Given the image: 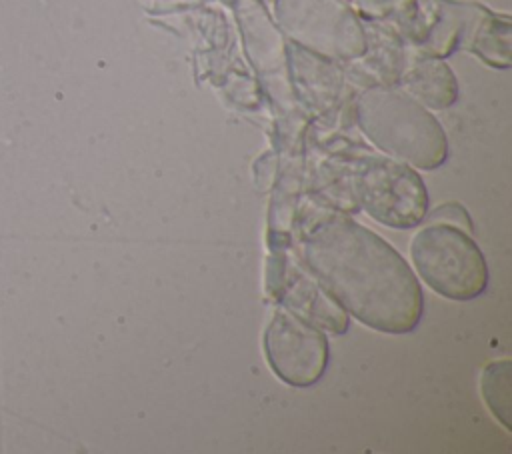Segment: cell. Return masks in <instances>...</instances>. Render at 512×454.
<instances>
[{"instance_id": "6", "label": "cell", "mask_w": 512, "mask_h": 454, "mask_svg": "<svg viewBox=\"0 0 512 454\" xmlns=\"http://www.w3.org/2000/svg\"><path fill=\"white\" fill-rule=\"evenodd\" d=\"M262 348L270 370L288 386L306 388L326 372L330 346L314 322L294 310L278 308L266 324Z\"/></svg>"}, {"instance_id": "7", "label": "cell", "mask_w": 512, "mask_h": 454, "mask_svg": "<svg viewBox=\"0 0 512 454\" xmlns=\"http://www.w3.org/2000/svg\"><path fill=\"white\" fill-rule=\"evenodd\" d=\"M286 68L292 72L294 94L312 110L330 108L342 88V70L334 60L286 42Z\"/></svg>"}, {"instance_id": "11", "label": "cell", "mask_w": 512, "mask_h": 454, "mask_svg": "<svg viewBox=\"0 0 512 454\" xmlns=\"http://www.w3.org/2000/svg\"><path fill=\"white\" fill-rule=\"evenodd\" d=\"M430 222H446V224H452V226H458L466 232H474V226H472V220H470V214L464 210V206H460L458 202H444L440 204L438 208H434L430 214H426Z\"/></svg>"}, {"instance_id": "1", "label": "cell", "mask_w": 512, "mask_h": 454, "mask_svg": "<svg viewBox=\"0 0 512 454\" xmlns=\"http://www.w3.org/2000/svg\"><path fill=\"white\" fill-rule=\"evenodd\" d=\"M316 286L346 314L384 334L412 332L424 312L416 272L380 234L348 216H328L302 240Z\"/></svg>"}, {"instance_id": "9", "label": "cell", "mask_w": 512, "mask_h": 454, "mask_svg": "<svg viewBox=\"0 0 512 454\" xmlns=\"http://www.w3.org/2000/svg\"><path fill=\"white\" fill-rule=\"evenodd\" d=\"M480 394L492 412V416L504 426V430H512L510 414H512V362L510 358L492 360L482 368L480 374Z\"/></svg>"}, {"instance_id": "10", "label": "cell", "mask_w": 512, "mask_h": 454, "mask_svg": "<svg viewBox=\"0 0 512 454\" xmlns=\"http://www.w3.org/2000/svg\"><path fill=\"white\" fill-rule=\"evenodd\" d=\"M348 2L360 18L368 20H394L408 24L416 14L418 0H344Z\"/></svg>"}, {"instance_id": "2", "label": "cell", "mask_w": 512, "mask_h": 454, "mask_svg": "<svg viewBox=\"0 0 512 454\" xmlns=\"http://www.w3.org/2000/svg\"><path fill=\"white\" fill-rule=\"evenodd\" d=\"M354 120L382 154L412 168L436 170L448 160V136L438 118L394 84L366 86L356 96Z\"/></svg>"}, {"instance_id": "3", "label": "cell", "mask_w": 512, "mask_h": 454, "mask_svg": "<svg viewBox=\"0 0 512 454\" xmlns=\"http://www.w3.org/2000/svg\"><path fill=\"white\" fill-rule=\"evenodd\" d=\"M342 172L354 204L388 228H414L428 214V190L420 174L390 156L344 158Z\"/></svg>"}, {"instance_id": "5", "label": "cell", "mask_w": 512, "mask_h": 454, "mask_svg": "<svg viewBox=\"0 0 512 454\" xmlns=\"http://www.w3.org/2000/svg\"><path fill=\"white\" fill-rule=\"evenodd\" d=\"M272 20L288 42L334 62L360 60L368 46L366 24L344 0H274Z\"/></svg>"}, {"instance_id": "8", "label": "cell", "mask_w": 512, "mask_h": 454, "mask_svg": "<svg viewBox=\"0 0 512 454\" xmlns=\"http://www.w3.org/2000/svg\"><path fill=\"white\" fill-rule=\"evenodd\" d=\"M402 90L416 98L428 110H446L458 100V80L444 58L420 54L404 66L400 80Z\"/></svg>"}, {"instance_id": "4", "label": "cell", "mask_w": 512, "mask_h": 454, "mask_svg": "<svg viewBox=\"0 0 512 454\" xmlns=\"http://www.w3.org/2000/svg\"><path fill=\"white\" fill-rule=\"evenodd\" d=\"M410 258L416 274L442 298L466 302L488 286L486 258L470 232L430 222L410 240Z\"/></svg>"}]
</instances>
